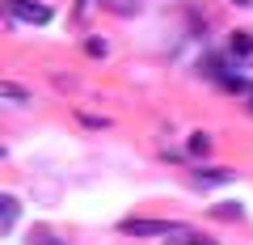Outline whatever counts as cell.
<instances>
[{"mask_svg":"<svg viewBox=\"0 0 253 245\" xmlns=\"http://www.w3.org/2000/svg\"><path fill=\"white\" fill-rule=\"evenodd\" d=\"M9 9L17 21H34V26H46V21L55 17L51 4H38V0H9Z\"/></svg>","mask_w":253,"mask_h":245,"instance_id":"obj_1","label":"cell"},{"mask_svg":"<svg viewBox=\"0 0 253 245\" xmlns=\"http://www.w3.org/2000/svg\"><path fill=\"white\" fill-rule=\"evenodd\" d=\"M228 55H232L236 64H253V34L236 30V34L228 38Z\"/></svg>","mask_w":253,"mask_h":245,"instance_id":"obj_2","label":"cell"},{"mask_svg":"<svg viewBox=\"0 0 253 245\" xmlns=\"http://www.w3.org/2000/svg\"><path fill=\"white\" fill-rule=\"evenodd\" d=\"M219 85L232 89V93H241V98L249 101V110H253V81H245V76H236V72H224V76H219Z\"/></svg>","mask_w":253,"mask_h":245,"instance_id":"obj_3","label":"cell"},{"mask_svg":"<svg viewBox=\"0 0 253 245\" xmlns=\"http://www.w3.org/2000/svg\"><path fill=\"white\" fill-rule=\"evenodd\" d=\"M123 228L126 233H144V237L148 233H177V228H169V224H152V220H126Z\"/></svg>","mask_w":253,"mask_h":245,"instance_id":"obj_4","label":"cell"},{"mask_svg":"<svg viewBox=\"0 0 253 245\" xmlns=\"http://www.w3.org/2000/svg\"><path fill=\"white\" fill-rule=\"evenodd\" d=\"M0 207H4L0 228H4V233H13V224H17V199H13V195H4V199H0Z\"/></svg>","mask_w":253,"mask_h":245,"instance_id":"obj_5","label":"cell"},{"mask_svg":"<svg viewBox=\"0 0 253 245\" xmlns=\"http://www.w3.org/2000/svg\"><path fill=\"white\" fill-rule=\"evenodd\" d=\"M169 245H215V241H211V237H199V233H186V228H177Z\"/></svg>","mask_w":253,"mask_h":245,"instance_id":"obj_6","label":"cell"},{"mask_svg":"<svg viewBox=\"0 0 253 245\" xmlns=\"http://www.w3.org/2000/svg\"><path fill=\"white\" fill-rule=\"evenodd\" d=\"M101 9H114V13H135L139 9V0H97Z\"/></svg>","mask_w":253,"mask_h":245,"instance_id":"obj_7","label":"cell"},{"mask_svg":"<svg viewBox=\"0 0 253 245\" xmlns=\"http://www.w3.org/2000/svg\"><path fill=\"white\" fill-rule=\"evenodd\" d=\"M0 93H4V98H9V101H26V93H21L17 85H0Z\"/></svg>","mask_w":253,"mask_h":245,"instance_id":"obj_8","label":"cell"},{"mask_svg":"<svg viewBox=\"0 0 253 245\" xmlns=\"http://www.w3.org/2000/svg\"><path fill=\"white\" fill-rule=\"evenodd\" d=\"M190 148H194V152H207L211 140H207V136H194V140H190Z\"/></svg>","mask_w":253,"mask_h":245,"instance_id":"obj_9","label":"cell"},{"mask_svg":"<svg viewBox=\"0 0 253 245\" xmlns=\"http://www.w3.org/2000/svg\"><path fill=\"white\" fill-rule=\"evenodd\" d=\"M232 173H199V182H228Z\"/></svg>","mask_w":253,"mask_h":245,"instance_id":"obj_10","label":"cell"},{"mask_svg":"<svg viewBox=\"0 0 253 245\" xmlns=\"http://www.w3.org/2000/svg\"><path fill=\"white\" fill-rule=\"evenodd\" d=\"M89 55H106V43L101 38H89Z\"/></svg>","mask_w":253,"mask_h":245,"instance_id":"obj_11","label":"cell"},{"mask_svg":"<svg viewBox=\"0 0 253 245\" xmlns=\"http://www.w3.org/2000/svg\"><path fill=\"white\" fill-rule=\"evenodd\" d=\"M232 4H253V0H232Z\"/></svg>","mask_w":253,"mask_h":245,"instance_id":"obj_12","label":"cell"}]
</instances>
